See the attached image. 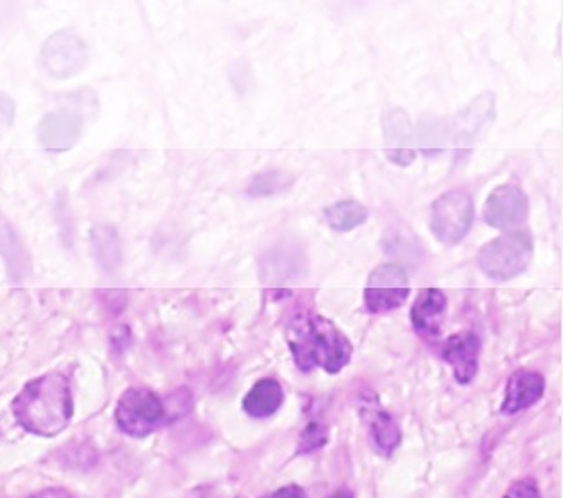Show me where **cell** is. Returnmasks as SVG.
<instances>
[{
	"mask_svg": "<svg viewBox=\"0 0 563 498\" xmlns=\"http://www.w3.org/2000/svg\"><path fill=\"white\" fill-rule=\"evenodd\" d=\"M16 422L38 436H57L73 419L75 402L69 379L60 372H49L30 380L11 402Z\"/></svg>",
	"mask_w": 563,
	"mask_h": 498,
	"instance_id": "1",
	"label": "cell"
},
{
	"mask_svg": "<svg viewBox=\"0 0 563 498\" xmlns=\"http://www.w3.org/2000/svg\"><path fill=\"white\" fill-rule=\"evenodd\" d=\"M482 341L472 330H462L442 344V359L451 366L453 377L462 386L472 385L481 366Z\"/></svg>",
	"mask_w": 563,
	"mask_h": 498,
	"instance_id": "11",
	"label": "cell"
},
{
	"mask_svg": "<svg viewBox=\"0 0 563 498\" xmlns=\"http://www.w3.org/2000/svg\"><path fill=\"white\" fill-rule=\"evenodd\" d=\"M285 402L282 383L274 377H263L243 397V411L252 419H268L276 416Z\"/></svg>",
	"mask_w": 563,
	"mask_h": 498,
	"instance_id": "15",
	"label": "cell"
},
{
	"mask_svg": "<svg viewBox=\"0 0 563 498\" xmlns=\"http://www.w3.org/2000/svg\"><path fill=\"white\" fill-rule=\"evenodd\" d=\"M290 184H292V178H288L282 170H263L252 178L246 192L251 196H274L287 189Z\"/></svg>",
	"mask_w": 563,
	"mask_h": 498,
	"instance_id": "19",
	"label": "cell"
},
{
	"mask_svg": "<svg viewBox=\"0 0 563 498\" xmlns=\"http://www.w3.org/2000/svg\"><path fill=\"white\" fill-rule=\"evenodd\" d=\"M38 63L49 77L67 80L88 64V46L73 30H60L44 42Z\"/></svg>",
	"mask_w": 563,
	"mask_h": 498,
	"instance_id": "7",
	"label": "cell"
},
{
	"mask_svg": "<svg viewBox=\"0 0 563 498\" xmlns=\"http://www.w3.org/2000/svg\"><path fill=\"white\" fill-rule=\"evenodd\" d=\"M503 498H543L533 477L518 478L507 488Z\"/></svg>",
	"mask_w": 563,
	"mask_h": 498,
	"instance_id": "21",
	"label": "cell"
},
{
	"mask_svg": "<svg viewBox=\"0 0 563 498\" xmlns=\"http://www.w3.org/2000/svg\"><path fill=\"white\" fill-rule=\"evenodd\" d=\"M545 394V377L537 370H517L507 379L500 411L504 416H517L520 411L533 408Z\"/></svg>",
	"mask_w": 563,
	"mask_h": 498,
	"instance_id": "13",
	"label": "cell"
},
{
	"mask_svg": "<svg viewBox=\"0 0 563 498\" xmlns=\"http://www.w3.org/2000/svg\"><path fill=\"white\" fill-rule=\"evenodd\" d=\"M82 136V119L69 109H55L42 117L36 128V140L47 153H66Z\"/></svg>",
	"mask_w": 563,
	"mask_h": 498,
	"instance_id": "10",
	"label": "cell"
},
{
	"mask_svg": "<svg viewBox=\"0 0 563 498\" xmlns=\"http://www.w3.org/2000/svg\"><path fill=\"white\" fill-rule=\"evenodd\" d=\"M385 134L388 158L400 167H408L416 159V151L410 145L413 142L410 119L402 109H395L386 114Z\"/></svg>",
	"mask_w": 563,
	"mask_h": 498,
	"instance_id": "14",
	"label": "cell"
},
{
	"mask_svg": "<svg viewBox=\"0 0 563 498\" xmlns=\"http://www.w3.org/2000/svg\"><path fill=\"white\" fill-rule=\"evenodd\" d=\"M475 203L464 190H448L430 207V231L437 242L456 245L472 231Z\"/></svg>",
	"mask_w": 563,
	"mask_h": 498,
	"instance_id": "5",
	"label": "cell"
},
{
	"mask_svg": "<svg viewBox=\"0 0 563 498\" xmlns=\"http://www.w3.org/2000/svg\"><path fill=\"white\" fill-rule=\"evenodd\" d=\"M114 419L123 433L144 439L167 421V408L156 391L134 386L123 391L114 410Z\"/></svg>",
	"mask_w": 563,
	"mask_h": 498,
	"instance_id": "4",
	"label": "cell"
},
{
	"mask_svg": "<svg viewBox=\"0 0 563 498\" xmlns=\"http://www.w3.org/2000/svg\"><path fill=\"white\" fill-rule=\"evenodd\" d=\"M328 444V428L323 422L310 421L299 436V446L297 453L307 455V453L318 452Z\"/></svg>",
	"mask_w": 563,
	"mask_h": 498,
	"instance_id": "20",
	"label": "cell"
},
{
	"mask_svg": "<svg viewBox=\"0 0 563 498\" xmlns=\"http://www.w3.org/2000/svg\"><path fill=\"white\" fill-rule=\"evenodd\" d=\"M0 257L13 281H24L31 273V257L21 236L16 234L10 220L0 212Z\"/></svg>",
	"mask_w": 563,
	"mask_h": 498,
	"instance_id": "16",
	"label": "cell"
},
{
	"mask_svg": "<svg viewBox=\"0 0 563 498\" xmlns=\"http://www.w3.org/2000/svg\"><path fill=\"white\" fill-rule=\"evenodd\" d=\"M268 498H308L307 491L301 488V486H297V484H288V486H283V488L277 489L274 494Z\"/></svg>",
	"mask_w": 563,
	"mask_h": 498,
	"instance_id": "23",
	"label": "cell"
},
{
	"mask_svg": "<svg viewBox=\"0 0 563 498\" xmlns=\"http://www.w3.org/2000/svg\"><path fill=\"white\" fill-rule=\"evenodd\" d=\"M529 218V198L515 184L497 187L484 206V220L498 231H515Z\"/></svg>",
	"mask_w": 563,
	"mask_h": 498,
	"instance_id": "9",
	"label": "cell"
},
{
	"mask_svg": "<svg viewBox=\"0 0 563 498\" xmlns=\"http://www.w3.org/2000/svg\"><path fill=\"white\" fill-rule=\"evenodd\" d=\"M15 102L10 95L0 93V140L4 139L8 131L13 128L15 122Z\"/></svg>",
	"mask_w": 563,
	"mask_h": 498,
	"instance_id": "22",
	"label": "cell"
},
{
	"mask_svg": "<svg viewBox=\"0 0 563 498\" xmlns=\"http://www.w3.org/2000/svg\"><path fill=\"white\" fill-rule=\"evenodd\" d=\"M533 251V236L528 231H511L486 243L476 259L487 278L504 283L528 270Z\"/></svg>",
	"mask_w": 563,
	"mask_h": 498,
	"instance_id": "3",
	"label": "cell"
},
{
	"mask_svg": "<svg viewBox=\"0 0 563 498\" xmlns=\"http://www.w3.org/2000/svg\"><path fill=\"white\" fill-rule=\"evenodd\" d=\"M357 410L372 447L380 457H391L402 441L399 422L386 410L374 390L358 394Z\"/></svg>",
	"mask_w": 563,
	"mask_h": 498,
	"instance_id": "8",
	"label": "cell"
},
{
	"mask_svg": "<svg viewBox=\"0 0 563 498\" xmlns=\"http://www.w3.org/2000/svg\"><path fill=\"white\" fill-rule=\"evenodd\" d=\"M288 346L301 372L321 368L327 374H339L349 366L354 354L346 334L319 313L296 316L288 327Z\"/></svg>",
	"mask_w": 563,
	"mask_h": 498,
	"instance_id": "2",
	"label": "cell"
},
{
	"mask_svg": "<svg viewBox=\"0 0 563 498\" xmlns=\"http://www.w3.org/2000/svg\"><path fill=\"white\" fill-rule=\"evenodd\" d=\"M30 498H75V495H73L71 491H67V489L49 488L42 489V491H38V494Z\"/></svg>",
	"mask_w": 563,
	"mask_h": 498,
	"instance_id": "24",
	"label": "cell"
},
{
	"mask_svg": "<svg viewBox=\"0 0 563 498\" xmlns=\"http://www.w3.org/2000/svg\"><path fill=\"white\" fill-rule=\"evenodd\" d=\"M448 313V298L439 288H422L410 310L411 327L426 341L441 337Z\"/></svg>",
	"mask_w": 563,
	"mask_h": 498,
	"instance_id": "12",
	"label": "cell"
},
{
	"mask_svg": "<svg viewBox=\"0 0 563 498\" xmlns=\"http://www.w3.org/2000/svg\"><path fill=\"white\" fill-rule=\"evenodd\" d=\"M410 296V278L399 263H385L374 268L364 287V307L369 313H386L397 310Z\"/></svg>",
	"mask_w": 563,
	"mask_h": 498,
	"instance_id": "6",
	"label": "cell"
},
{
	"mask_svg": "<svg viewBox=\"0 0 563 498\" xmlns=\"http://www.w3.org/2000/svg\"><path fill=\"white\" fill-rule=\"evenodd\" d=\"M368 217V209L355 200L338 201L324 209L328 226L335 232L354 231L357 226L364 225Z\"/></svg>",
	"mask_w": 563,
	"mask_h": 498,
	"instance_id": "18",
	"label": "cell"
},
{
	"mask_svg": "<svg viewBox=\"0 0 563 498\" xmlns=\"http://www.w3.org/2000/svg\"><path fill=\"white\" fill-rule=\"evenodd\" d=\"M330 498H355L354 494L350 491V489H339V491H335V494L332 495Z\"/></svg>",
	"mask_w": 563,
	"mask_h": 498,
	"instance_id": "25",
	"label": "cell"
},
{
	"mask_svg": "<svg viewBox=\"0 0 563 498\" xmlns=\"http://www.w3.org/2000/svg\"><path fill=\"white\" fill-rule=\"evenodd\" d=\"M92 256L106 273L122 267L123 252L119 232L111 225H98L91 231Z\"/></svg>",
	"mask_w": 563,
	"mask_h": 498,
	"instance_id": "17",
	"label": "cell"
}]
</instances>
